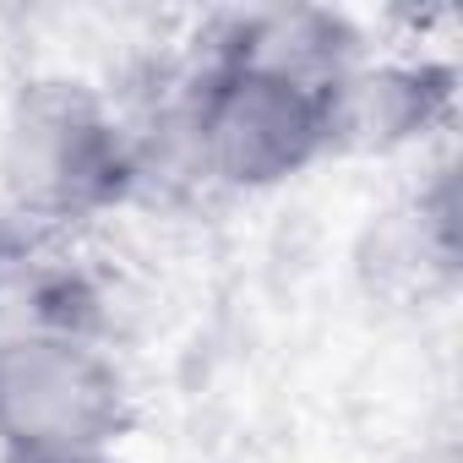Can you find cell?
<instances>
[{"instance_id": "cell-1", "label": "cell", "mask_w": 463, "mask_h": 463, "mask_svg": "<svg viewBox=\"0 0 463 463\" xmlns=\"http://www.w3.org/2000/svg\"><path fill=\"white\" fill-rule=\"evenodd\" d=\"M142 175L131 131L115 109L71 77L23 82L0 137V185L17 218L66 229L131 196Z\"/></svg>"}, {"instance_id": "cell-3", "label": "cell", "mask_w": 463, "mask_h": 463, "mask_svg": "<svg viewBox=\"0 0 463 463\" xmlns=\"http://www.w3.org/2000/svg\"><path fill=\"white\" fill-rule=\"evenodd\" d=\"M126 371L99 338H0V452H115Z\"/></svg>"}, {"instance_id": "cell-4", "label": "cell", "mask_w": 463, "mask_h": 463, "mask_svg": "<svg viewBox=\"0 0 463 463\" xmlns=\"http://www.w3.org/2000/svg\"><path fill=\"white\" fill-rule=\"evenodd\" d=\"M104 300L88 268L55 246V229L0 223V338H99Z\"/></svg>"}, {"instance_id": "cell-8", "label": "cell", "mask_w": 463, "mask_h": 463, "mask_svg": "<svg viewBox=\"0 0 463 463\" xmlns=\"http://www.w3.org/2000/svg\"><path fill=\"white\" fill-rule=\"evenodd\" d=\"M0 463H115L109 452H0Z\"/></svg>"}, {"instance_id": "cell-6", "label": "cell", "mask_w": 463, "mask_h": 463, "mask_svg": "<svg viewBox=\"0 0 463 463\" xmlns=\"http://www.w3.org/2000/svg\"><path fill=\"white\" fill-rule=\"evenodd\" d=\"M213 66H241L262 77H284L300 88L327 93L349 66H360V33L338 12L311 6H279V12H246L229 17L213 55Z\"/></svg>"}, {"instance_id": "cell-2", "label": "cell", "mask_w": 463, "mask_h": 463, "mask_svg": "<svg viewBox=\"0 0 463 463\" xmlns=\"http://www.w3.org/2000/svg\"><path fill=\"white\" fill-rule=\"evenodd\" d=\"M180 131L196 169L241 191L284 185L327 158V104L317 88L213 61L180 104Z\"/></svg>"}, {"instance_id": "cell-7", "label": "cell", "mask_w": 463, "mask_h": 463, "mask_svg": "<svg viewBox=\"0 0 463 463\" xmlns=\"http://www.w3.org/2000/svg\"><path fill=\"white\" fill-rule=\"evenodd\" d=\"M371 241H376V257L365 268L376 273V289L420 295L430 284H452V273H458V196H452V175H441L409 207L387 213V223Z\"/></svg>"}, {"instance_id": "cell-5", "label": "cell", "mask_w": 463, "mask_h": 463, "mask_svg": "<svg viewBox=\"0 0 463 463\" xmlns=\"http://www.w3.org/2000/svg\"><path fill=\"white\" fill-rule=\"evenodd\" d=\"M327 153H392L452 109V66L382 61L349 66L327 93Z\"/></svg>"}]
</instances>
